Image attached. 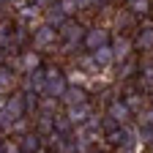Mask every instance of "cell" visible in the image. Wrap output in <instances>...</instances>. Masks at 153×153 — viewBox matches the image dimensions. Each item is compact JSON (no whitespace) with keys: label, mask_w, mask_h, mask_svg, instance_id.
Listing matches in <instances>:
<instances>
[{"label":"cell","mask_w":153,"mask_h":153,"mask_svg":"<svg viewBox=\"0 0 153 153\" xmlns=\"http://www.w3.org/2000/svg\"><path fill=\"white\" fill-rule=\"evenodd\" d=\"M41 68V57H38V52H22V71L25 74H33V71H38Z\"/></svg>","instance_id":"14"},{"label":"cell","mask_w":153,"mask_h":153,"mask_svg":"<svg viewBox=\"0 0 153 153\" xmlns=\"http://www.w3.org/2000/svg\"><path fill=\"white\" fill-rule=\"evenodd\" d=\"M57 41V30L49 27V25H38L33 30V49L36 52H41V49H52Z\"/></svg>","instance_id":"2"},{"label":"cell","mask_w":153,"mask_h":153,"mask_svg":"<svg viewBox=\"0 0 153 153\" xmlns=\"http://www.w3.org/2000/svg\"><path fill=\"white\" fill-rule=\"evenodd\" d=\"M60 101L66 104V109H68V107H79V104L88 101V90H85L82 85H68V88L63 90V96H60Z\"/></svg>","instance_id":"8"},{"label":"cell","mask_w":153,"mask_h":153,"mask_svg":"<svg viewBox=\"0 0 153 153\" xmlns=\"http://www.w3.org/2000/svg\"><path fill=\"white\" fill-rule=\"evenodd\" d=\"M44 71H47V85H44V96H49V99H57V101H60L63 90L68 88V82H66L63 71H60V68H44Z\"/></svg>","instance_id":"1"},{"label":"cell","mask_w":153,"mask_h":153,"mask_svg":"<svg viewBox=\"0 0 153 153\" xmlns=\"http://www.w3.org/2000/svg\"><path fill=\"white\" fill-rule=\"evenodd\" d=\"M82 44L90 49V52H96V49H101V47H107L109 44V30H104V27H88L85 30V38H82Z\"/></svg>","instance_id":"4"},{"label":"cell","mask_w":153,"mask_h":153,"mask_svg":"<svg viewBox=\"0 0 153 153\" xmlns=\"http://www.w3.org/2000/svg\"><path fill=\"white\" fill-rule=\"evenodd\" d=\"M3 8H6V0H0V11H3Z\"/></svg>","instance_id":"19"},{"label":"cell","mask_w":153,"mask_h":153,"mask_svg":"<svg viewBox=\"0 0 153 153\" xmlns=\"http://www.w3.org/2000/svg\"><path fill=\"white\" fill-rule=\"evenodd\" d=\"M14 74L8 71V68H0V93H8L11 88H14Z\"/></svg>","instance_id":"16"},{"label":"cell","mask_w":153,"mask_h":153,"mask_svg":"<svg viewBox=\"0 0 153 153\" xmlns=\"http://www.w3.org/2000/svg\"><path fill=\"white\" fill-rule=\"evenodd\" d=\"M0 153H6V145H0Z\"/></svg>","instance_id":"20"},{"label":"cell","mask_w":153,"mask_h":153,"mask_svg":"<svg viewBox=\"0 0 153 153\" xmlns=\"http://www.w3.org/2000/svg\"><path fill=\"white\" fill-rule=\"evenodd\" d=\"M90 57H93L96 68H107V66L115 63V55H112V47H109V44L101 47V49H96V52H90Z\"/></svg>","instance_id":"11"},{"label":"cell","mask_w":153,"mask_h":153,"mask_svg":"<svg viewBox=\"0 0 153 153\" xmlns=\"http://www.w3.org/2000/svg\"><path fill=\"white\" fill-rule=\"evenodd\" d=\"M90 153H99V150H90Z\"/></svg>","instance_id":"22"},{"label":"cell","mask_w":153,"mask_h":153,"mask_svg":"<svg viewBox=\"0 0 153 153\" xmlns=\"http://www.w3.org/2000/svg\"><path fill=\"white\" fill-rule=\"evenodd\" d=\"M107 118H109L112 123H118V126H126L128 118H131V109L126 107L123 99H112V101L107 104Z\"/></svg>","instance_id":"5"},{"label":"cell","mask_w":153,"mask_h":153,"mask_svg":"<svg viewBox=\"0 0 153 153\" xmlns=\"http://www.w3.org/2000/svg\"><path fill=\"white\" fill-rule=\"evenodd\" d=\"M41 145H44V137H41V134H36V131H25L22 137L16 140L19 153H38Z\"/></svg>","instance_id":"7"},{"label":"cell","mask_w":153,"mask_h":153,"mask_svg":"<svg viewBox=\"0 0 153 153\" xmlns=\"http://www.w3.org/2000/svg\"><path fill=\"white\" fill-rule=\"evenodd\" d=\"M88 6H90V8H107L109 0H88Z\"/></svg>","instance_id":"18"},{"label":"cell","mask_w":153,"mask_h":153,"mask_svg":"<svg viewBox=\"0 0 153 153\" xmlns=\"http://www.w3.org/2000/svg\"><path fill=\"white\" fill-rule=\"evenodd\" d=\"M123 101H126V107L131 109V115H134V112H142V93L128 90V93L123 96Z\"/></svg>","instance_id":"15"},{"label":"cell","mask_w":153,"mask_h":153,"mask_svg":"<svg viewBox=\"0 0 153 153\" xmlns=\"http://www.w3.org/2000/svg\"><path fill=\"white\" fill-rule=\"evenodd\" d=\"M112 47V55H115V60H128V55H131V49H134V41L131 38H126V36H118L115 38V44H109Z\"/></svg>","instance_id":"9"},{"label":"cell","mask_w":153,"mask_h":153,"mask_svg":"<svg viewBox=\"0 0 153 153\" xmlns=\"http://www.w3.org/2000/svg\"><path fill=\"white\" fill-rule=\"evenodd\" d=\"M134 47H137V49H142V52L153 49V25H145V27H140L137 38H134Z\"/></svg>","instance_id":"12"},{"label":"cell","mask_w":153,"mask_h":153,"mask_svg":"<svg viewBox=\"0 0 153 153\" xmlns=\"http://www.w3.org/2000/svg\"><path fill=\"white\" fill-rule=\"evenodd\" d=\"M66 19H68V16H66L60 8H57V3H52V6L47 8V14H44V25H49V27H55V30H60Z\"/></svg>","instance_id":"10"},{"label":"cell","mask_w":153,"mask_h":153,"mask_svg":"<svg viewBox=\"0 0 153 153\" xmlns=\"http://www.w3.org/2000/svg\"><path fill=\"white\" fill-rule=\"evenodd\" d=\"M66 118L71 120V126L74 128H79V126H85L90 118H93V107L85 101V104H79V107H68L66 109Z\"/></svg>","instance_id":"6"},{"label":"cell","mask_w":153,"mask_h":153,"mask_svg":"<svg viewBox=\"0 0 153 153\" xmlns=\"http://www.w3.org/2000/svg\"><path fill=\"white\" fill-rule=\"evenodd\" d=\"M57 8H60L66 16H74L79 11V0H57Z\"/></svg>","instance_id":"17"},{"label":"cell","mask_w":153,"mask_h":153,"mask_svg":"<svg viewBox=\"0 0 153 153\" xmlns=\"http://www.w3.org/2000/svg\"><path fill=\"white\" fill-rule=\"evenodd\" d=\"M126 6H128V14L134 16H148L153 11V0H126Z\"/></svg>","instance_id":"13"},{"label":"cell","mask_w":153,"mask_h":153,"mask_svg":"<svg viewBox=\"0 0 153 153\" xmlns=\"http://www.w3.org/2000/svg\"><path fill=\"white\" fill-rule=\"evenodd\" d=\"M57 38H63L66 47H74V44H79L82 38H85V27L79 22H71V19H66L63 27L57 30Z\"/></svg>","instance_id":"3"},{"label":"cell","mask_w":153,"mask_h":153,"mask_svg":"<svg viewBox=\"0 0 153 153\" xmlns=\"http://www.w3.org/2000/svg\"><path fill=\"white\" fill-rule=\"evenodd\" d=\"M148 148H150V150H153V142H150V145H148Z\"/></svg>","instance_id":"21"}]
</instances>
